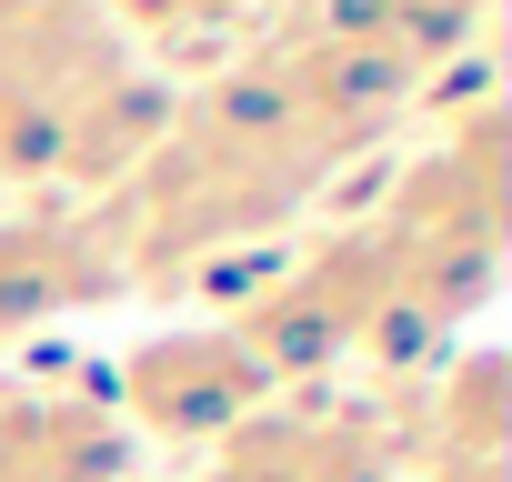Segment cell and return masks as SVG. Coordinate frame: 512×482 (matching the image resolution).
Instances as JSON below:
<instances>
[{
  "instance_id": "1",
  "label": "cell",
  "mask_w": 512,
  "mask_h": 482,
  "mask_svg": "<svg viewBox=\"0 0 512 482\" xmlns=\"http://www.w3.org/2000/svg\"><path fill=\"white\" fill-rule=\"evenodd\" d=\"M262 402H272V382L231 352V332H161L121 362V432L211 442V432H241Z\"/></svg>"
},
{
  "instance_id": "2",
  "label": "cell",
  "mask_w": 512,
  "mask_h": 482,
  "mask_svg": "<svg viewBox=\"0 0 512 482\" xmlns=\"http://www.w3.org/2000/svg\"><path fill=\"white\" fill-rule=\"evenodd\" d=\"M131 432L91 392H0V482H121Z\"/></svg>"
},
{
  "instance_id": "3",
  "label": "cell",
  "mask_w": 512,
  "mask_h": 482,
  "mask_svg": "<svg viewBox=\"0 0 512 482\" xmlns=\"http://www.w3.org/2000/svg\"><path fill=\"white\" fill-rule=\"evenodd\" d=\"M171 121H181V101H171L161 81L111 71V81L71 111V131H61V171H81V181H131V171L171 141Z\"/></svg>"
},
{
  "instance_id": "4",
  "label": "cell",
  "mask_w": 512,
  "mask_h": 482,
  "mask_svg": "<svg viewBox=\"0 0 512 482\" xmlns=\"http://www.w3.org/2000/svg\"><path fill=\"white\" fill-rule=\"evenodd\" d=\"M502 422H512L502 352H462L432 372V462H502Z\"/></svg>"
},
{
  "instance_id": "5",
  "label": "cell",
  "mask_w": 512,
  "mask_h": 482,
  "mask_svg": "<svg viewBox=\"0 0 512 482\" xmlns=\"http://www.w3.org/2000/svg\"><path fill=\"white\" fill-rule=\"evenodd\" d=\"M292 482H392V442L372 412H312V442H302V472Z\"/></svg>"
},
{
  "instance_id": "6",
  "label": "cell",
  "mask_w": 512,
  "mask_h": 482,
  "mask_svg": "<svg viewBox=\"0 0 512 482\" xmlns=\"http://www.w3.org/2000/svg\"><path fill=\"white\" fill-rule=\"evenodd\" d=\"M432 482H512L502 462H432Z\"/></svg>"
}]
</instances>
